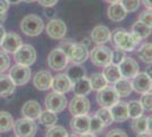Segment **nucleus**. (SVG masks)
Listing matches in <instances>:
<instances>
[{"mask_svg": "<svg viewBox=\"0 0 152 137\" xmlns=\"http://www.w3.org/2000/svg\"><path fill=\"white\" fill-rule=\"evenodd\" d=\"M111 39L115 46L124 52H133L141 39L134 33L127 32L124 29H116L111 33Z\"/></svg>", "mask_w": 152, "mask_h": 137, "instance_id": "obj_1", "label": "nucleus"}, {"mask_svg": "<svg viewBox=\"0 0 152 137\" xmlns=\"http://www.w3.org/2000/svg\"><path fill=\"white\" fill-rule=\"evenodd\" d=\"M45 29V23L41 17L38 15H27L25 16L22 22H20V30L22 32L25 33L26 36L30 37H37Z\"/></svg>", "mask_w": 152, "mask_h": 137, "instance_id": "obj_2", "label": "nucleus"}, {"mask_svg": "<svg viewBox=\"0 0 152 137\" xmlns=\"http://www.w3.org/2000/svg\"><path fill=\"white\" fill-rule=\"evenodd\" d=\"M111 54L113 50L104 45H98L90 53V59L92 64L99 67H104L111 63Z\"/></svg>", "mask_w": 152, "mask_h": 137, "instance_id": "obj_3", "label": "nucleus"}, {"mask_svg": "<svg viewBox=\"0 0 152 137\" xmlns=\"http://www.w3.org/2000/svg\"><path fill=\"white\" fill-rule=\"evenodd\" d=\"M14 59L17 64L31 66L37 59V50L31 45H22L14 53Z\"/></svg>", "mask_w": 152, "mask_h": 137, "instance_id": "obj_4", "label": "nucleus"}, {"mask_svg": "<svg viewBox=\"0 0 152 137\" xmlns=\"http://www.w3.org/2000/svg\"><path fill=\"white\" fill-rule=\"evenodd\" d=\"M38 130V126L34 120L22 118L15 121L14 124V131L17 137H34Z\"/></svg>", "mask_w": 152, "mask_h": 137, "instance_id": "obj_5", "label": "nucleus"}, {"mask_svg": "<svg viewBox=\"0 0 152 137\" xmlns=\"http://www.w3.org/2000/svg\"><path fill=\"white\" fill-rule=\"evenodd\" d=\"M8 76L10 77L15 86L26 85L31 79V69H30V66L16 64L9 69Z\"/></svg>", "mask_w": 152, "mask_h": 137, "instance_id": "obj_6", "label": "nucleus"}, {"mask_svg": "<svg viewBox=\"0 0 152 137\" xmlns=\"http://www.w3.org/2000/svg\"><path fill=\"white\" fill-rule=\"evenodd\" d=\"M119 101V95L115 90L114 87L106 86L96 94V102L101 107H111L115 103Z\"/></svg>", "mask_w": 152, "mask_h": 137, "instance_id": "obj_7", "label": "nucleus"}, {"mask_svg": "<svg viewBox=\"0 0 152 137\" xmlns=\"http://www.w3.org/2000/svg\"><path fill=\"white\" fill-rule=\"evenodd\" d=\"M45 105L47 110L55 112V113H59L66 109L67 98H66V96H64V94L52 91V93L47 95V97L45 99Z\"/></svg>", "mask_w": 152, "mask_h": 137, "instance_id": "obj_8", "label": "nucleus"}, {"mask_svg": "<svg viewBox=\"0 0 152 137\" xmlns=\"http://www.w3.org/2000/svg\"><path fill=\"white\" fill-rule=\"evenodd\" d=\"M68 62H69V59L67 54L59 48L51 50L48 56V65L55 71H61L64 69H66V66L68 65Z\"/></svg>", "mask_w": 152, "mask_h": 137, "instance_id": "obj_9", "label": "nucleus"}, {"mask_svg": "<svg viewBox=\"0 0 152 137\" xmlns=\"http://www.w3.org/2000/svg\"><path fill=\"white\" fill-rule=\"evenodd\" d=\"M89 50L88 46L84 44H72L70 48L67 52V56L69 61H72L74 64H82L89 57Z\"/></svg>", "mask_w": 152, "mask_h": 137, "instance_id": "obj_10", "label": "nucleus"}, {"mask_svg": "<svg viewBox=\"0 0 152 137\" xmlns=\"http://www.w3.org/2000/svg\"><path fill=\"white\" fill-rule=\"evenodd\" d=\"M45 31L51 39H64L67 33V26L64 21L59 20V19H53L47 24Z\"/></svg>", "mask_w": 152, "mask_h": 137, "instance_id": "obj_11", "label": "nucleus"}, {"mask_svg": "<svg viewBox=\"0 0 152 137\" xmlns=\"http://www.w3.org/2000/svg\"><path fill=\"white\" fill-rule=\"evenodd\" d=\"M90 107H91L90 101L85 96H75L70 101L69 105H68L70 114L73 117L88 114L90 111Z\"/></svg>", "mask_w": 152, "mask_h": 137, "instance_id": "obj_12", "label": "nucleus"}, {"mask_svg": "<svg viewBox=\"0 0 152 137\" xmlns=\"http://www.w3.org/2000/svg\"><path fill=\"white\" fill-rule=\"evenodd\" d=\"M118 67L121 71V78L126 79H133L140 71L139 63L132 57H125Z\"/></svg>", "mask_w": 152, "mask_h": 137, "instance_id": "obj_13", "label": "nucleus"}, {"mask_svg": "<svg viewBox=\"0 0 152 137\" xmlns=\"http://www.w3.org/2000/svg\"><path fill=\"white\" fill-rule=\"evenodd\" d=\"M23 45V40L19 37L17 33L15 32H8L5 34L4 39L1 41V48L2 50L6 53H15L18 49L20 46Z\"/></svg>", "mask_w": 152, "mask_h": 137, "instance_id": "obj_14", "label": "nucleus"}, {"mask_svg": "<svg viewBox=\"0 0 152 137\" xmlns=\"http://www.w3.org/2000/svg\"><path fill=\"white\" fill-rule=\"evenodd\" d=\"M132 87L133 90L140 94H144L148 91H151L152 89V79L144 73H137L132 80Z\"/></svg>", "mask_w": 152, "mask_h": 137, "instance_id": "obj_15", "label": "nucleus"}, {"mask_svg": "<svg viewBox=\"0 0 152 137\" xmlns=\"http://www.w3.org/2000/svg\"><path fill=\"white\" fill-rule=\"evenodd\" d=\"M72 87H73V82L70 81V79L67 77L66 73H59L56 77L52 78L51 88L56 93L66 94L69 90H72Z\"/></svg>", "mask_w": 152, "mask_h": 137, "instance_id": "obj_16", "label": "nucleus"}, {"mask_svg": "<svg viewBox=\"0 0 152 137\" xmlns=\"http://www.w3.org/2000/svg\"><path fill=\"white\" fill-rule=\"evenodd\" d=\"M52 78L53 77L51 76V73L49 71L41 70V71H38L34 74L33 85L39 90H48L49 88H51Z\"/></svg>", "mask_w": 152, "mask_h": 137, "instance_id": "obj_17", "label": "nucleus"}, {"mask_svg": "<svg viewBox=\"0 0 152 137\" xmlns=\"http://www.w3.org/2000/svg\"><path fill=\"white\" fill-rule=\"evenodd\" d=\"M69 126L73 133H75V134H78V135L86 134V133H89L90 128V117L88 114L73 117V119L69 122Z\"/></svg>", "mask_w": 152, "mask_h": 137, "instance_id": "obj_18", "label": "nucleus"}, {"mask_svg": "<svg viewBox=\"0 0 152 137\" xmlns=\"http://www.w3.org/2000/svg\"><path fill=\"white\" fill-rule=\"evenodd\" d=\"M91 39L96 45H104L111 40V31L104 25H96L91 32Z\"/></svg>", "mask_w": 152, "mask_h": 137, "instance_id": "obj_19", "label": "nucleus"}, {"mask_svg": "<svg viewBox=\"0 0 152 137\" xmlns=\"http://www.w3.org/2000/svg\"><path fill=\"white\" fill-rule=\"evenodd\" d=\"M110 109L111 116H113V120L115 122H124L128 119V107H127L126 102H117L115 103Z\"/></svg>", "mask_w": 152, "mask_h": 137, "instance_id": "obj_20", "label": "nucleus"}, {"mask_svg": "<svg viewBox=\"0 0 152 137\" xmlns=\"http://www.w3.org/2000/svg\"><path fill=\"white\" fill-rule=\"evenodd\" d=\"M22 114L24 118L31 119V120H35L39 119L40 114H41V106L37 101H27L26 103H24V105L22 106Z\"/></svg>", "mask_w": 152, "mask_h": 137, "instance_id": "obj_21", "label": "nucleus"}, {"mask_svg": "<svg viewBox=\"0 0 152 137\" xmlns=\"http://www.w3.org/2000/svg\"><path fill=\"white\" fill-rule=\"evenodd\" d=\"M108 19L113 22H121L125 20L127 15V12L125 8L123 7L121 2H115V4H110L108 7Z\"/></svg>", "mask_w": 152, "mask_h": 137, "instance_id": "obj_22", "label": "nucleus"}, {"mask_svg": "<svg viewBox=\"0 0 152 137\" xmlns=\"http://www.w3.org/2000/svg\"><path fill=\"white\" fill-rule=\"evenodd\" d=\"M72 89L74 91L75 96H86L88 94H90V91L92 90L91 85H90V80L86 77H83L75 81L73 84Z\"/></svg>", "mask_w": 152, "mask_h": 137, "instance_id": "obj_23", "label": "nucleus"}, {"mask_svg": "<svg viewBox=\"0 0 152 137\" xmlns=\"http://www.w3.org/2000/svg\"><path fill=\"white\" fill-rule=\"evenodd\" d=\"M102 74L106 78L107 82H109V84H115V82H117L121 78V74L118 65H115L113 63H110V64H108V65L103 67Z\"/></svg>", "mask_w": 152, "mask_h": 137, "instance_id": "obj_24", "label": "nucleus"}, {"mask_svg": "<svg viewBox=\"0 0 152 137\" xmlns=\"http://www.w3.org/2000/svg\"><path fill=\"white\" fill-rule=\"evenodd\" d=\"M15 90V84L8 74H0V97L12 95Z\"/></svg>", "mask_w": 152, "mask_h": 137, "instance_id": "obj_25", "label": "nucleus"}, {"mask_svg": "<svg viewBox=\"0 0 152 137\" xmlns=\"http://www.w3.org/2000/svg\"><path fill=\"white\" fill-rule=\"evenodd\" d=\"M114 88L115 90L117 91V94L119 95V97H127L133 91L132 82L129 81V79L126 78H121L117 82H115Z\"/></svg>", "mask_w": 152, "mask_h": 137, "instance_id": "obj_26", "label": "nucleus"}, {"mask_svg": "<svg viewBox=\"0 0 152 137\" xmlns=\"http://www.w3.org/2000/svg\"><path fill=\"white\" fill-rule=\"evenodd\" d=\"M58 121V117H57V113L52 111H49V110H45V111H42L40 117H39V122L45 126L47 128H50L52 126L57 124Z\"/></svg>", "mask_w": 152, "mask_h": 137, "instance_id": "obj_27", "label": "nucleus"}, {"mask_svg": "<svg viewBox=\"0 0 152 137\" xmlns=\"http://www.w3.org/2000/svg\"><path fill=\"white\" fill-rule=\"evenodd\" d=\"M14 118L7 111H0V133H7L14 128Z\"/></svg>", "mask_w": 152, "mask_h": 137, "instance_id": "obj_28", "label": "nucleus"}, {"mask_svg": "<svg viewBox=\"0 0 152 137\" xmlns=\"http://www.w3.org/2000/svg\"><path fill=\"white\" fill-rule=\"evenodd\" d=\"M132 33H134L135 36H137L140 39H145L151 34V27H149L148 25H145L144 23H142L141 21L135 22L132 26Z\"/></svg>", "mask_w": 152, "mask_h": 137, "instance_id": "obj_29", "label": "nucleus"}, {"mask_svg": "<svg viewBox=\"0 0 152 137\" xmlns=\"http://www.w3.org/2000/svg\"><path fill=\"white\" fill-rule=\"evenodd\" d=\"M139 59L148 64L152 63V42H145L137 50Z\"/></svg>", "mask_w": 152, "mask_h": 137, "instance_id": "obj_30", "label": "nucleus"}, {"mask_svg": "<svg viewBox=\"0 0 152 137\" xmlns=\"http://www.w3.org/2000/svg\"><path fill=\"white\" fill-rule=\"evenodd\" d=\"M66 74L70 79V81L74 84L78 79L85 77V70H84V67L81 64H73L72 66L68 67Z\"/></svg>", "mask_w": 152, "mask_h": 137, "instance_id": "obj_31", "label": "nucleus"}, {"mask_svg": "<svg viewBox=\"0 0 152 137\" xmlns=\"http://www.w3.org/2000/svg\"><path fill=\"white\" fill-rule=\"evenodd\" d=\"M90 80V85H91V88L93 90H101L102 88H104L107 86V80L103 77L102 73H93L91 76Z\"/></svg>", "mask_w": 152, "mask_h": 137, "instance_id": "obj_32", "label": "nucleus"}, {"mask_svg": "<svg viewBox=\"0 0 152 137\" xmlns=\"http://www.w3.org/2000/svg\"><path fill=\"white\" fill-rule=\"evenodd\" d=\"M146 121H148V118L143 117V116L134 118L132 124H131L132 130L136 134H141V133L146 131Z\"/></svg>", "mask_w": 152, "mask_h": 137, "instance_id": "obj_33", "label": "nucleus"}, {"mask_svg": "<svg viewBox=\"0 0 152 137\" xmlns=\"http://www.w3.org/2000/svg\"><path fill=\"white\" fill-rule=\"evenodd\" d=\"M127 107H128V117L133 119L141 117L143 114V106L139 101H131L129 103H127Z\"/></svg>", "mask_w": 152, "mask_h": 137, "instance_id": "obj_34", "label": "nucleus"}, {"mask_svg": "<svg viewBox=\"0 0 152 137\" xmlns=\"http://www.w3.org/2000/svg\"><path fill=\"white\" fill-rule=\"evenodd\" d=\"M106 126L102 122L101 120L99 119V118L96 117V116H93V117H90V128H89V133L91 134H99V133H101L103 130V128H104Z\"/></svg>", "mask_w": 152, "mask_h": 137, "instance_id": "obj_35", "label": "nucleus"}, {"mask_svg": "<svg viewBox=\"0 0 152 137\" xmlns=\"http://www.w3.org/2000/svg\"><path fill=\"white\" fill-rule=\"evenodd\" d=\"M95 116L104 124V126H110V124L114 122L111 112H110V110L108 107H101V109H99L98 111L95 112Z\"/></svg>", "mask_w": 152, "mask_h": 137, "instance_id": "obj_36", "label": "nucleus"}, {"mask_svg": "<svg viewBox=\"0 0 152 137\" xmlns=\"http://www.w3.org/2000/svg\"><path fill=\"white\" fill-rule=\"evenodd\" d=\"M68 133L66 128H64L63 126H56V124L50 127L45 133V137H66Z\"/></svg>", "mask_w": 152, "mask_h": 137, "instance_id": "obj_37", "label": "nucleus"}, {"mask_svg": "<svg viewBox=\"0 0 152 137\" xmlns=\"http://www.w3.org/2000/svg\"><path fill=\"white\" fill-rule=\"evenodd\" d=\"M127 13H134L139 9L141 0H121L119 1Z\"/></svg>", "mask_w": 152, "mask_h": 137, "instance_id": "obj_38", "label": "nucleus"}, {"mask_svg": "<svg viewBox=\"0 0 152 137\" xmlns=\"http://www.w3.org/2000/svg\"><path fill=\"white\" fill-rule=\"evenodd\" d=\"M140 103L143 106V110L146 111H152V93L151 91H148L144 93L143 96L141 97Z\"/></svg>", "mask_w": 152, "mask_h": 137, "instance_id": "obj_39", "label": "nucleus"}, {"mask_svg": "<svg viewBox=\"0 0 152 137\" xmlns=\"http://www.w3.org/2000/svg\"><path fill=\"white\" fill-rule=\"evenodd\" d=\"M125 57H126L125 52L119 48H116L115 50H113V54H111V63L115 65H119Z\"/></svg>", "mask_w": 152, "mask_h": 137, "instance_id": "obj_40", "label": "nucleus"}, {"mask_svg": "<svg viewBox=\"0 0 152 137\" xmlns=\"http://www.w3.org/2000/svg\"><path fill=\"white\" fill-rule=\"evenodd\" d=\"M10 66V59L6 52L0 50V73L5 72Z\"/></svg>", "mask_w": 152, "mask_h": 137, "instance_id": "obj_41", "label": "nucleus"}, {"mask_svg": "<svg viewBox=\"0 0 152 137\" xmlns=\"http://www.w3.org/2000/svg\"><path fill=\"white\" fill-rule=\"evenodd\" d=\"M139 21H141L142 23H144L145 25L152 29V10L151 9H146L143 10L142 13L140 14Z\"/></svg>", "mask_w": 152, "mask_h": 137, "instance_id": "obj_42", "label": "nucleus"}, {"mask_svg": "<svg viewBox=\"0 0 152 137\" xmlns=\"http://www.w3.org/2000/svg\"><path fill=\"white\" fill-rule=\"evenodd\" d=\"M106 137H128V136H127V134L124 130L118 129V128H115V129H111V130L109 131Z\"/></svg>", "mask_w": 152, "mask_h": 137, "instance_id": "obj_43", "label": "nucleus"}, {"mask_svg": "<svg viewBox=\"0 0 152 137\" xmlns=\"http://www.w3.org/2000/svg\"><path fill=\"white\" fill-rule=\"evenodd\" d=\"M72 44H73V42H72L70 40H64L58 48H59V49H61L64 53H66V54H67V52H68V49L70 48Z\"/></svg>", "mask_w": 152, "mask_h": 137, "instance_id": "obj_44", "label": "nucleus"}, {"mask_svg": "<svg viewBox=\"0 0 152 137\" xmlns=\"http://www.w3.org/2000/svg\"><path fill=\"white\" fill-rule=\"evenodd\" d=\"M39 4L43 7H53L59 0H38Z\"/></svg>", "mask_w": 152, "mask_h": 137, "instance_id": "obj_45", "label": "nucleus"}, {"mask_svg": "<svg viewBox=\"0 0 152 137\" xmlns=\"http://www.w3.org/2000/svg\"><path fill=\"white\" fill-rule=\"evenodd\" d=\"M9 8V4L7 0H0V13H7Z\"/></svg>", "mask_w": 152, "mask_h": 137, "instance_id": "obj_46", "label": "nucleus"}, {"mask_svg": "<svg viewBox=\"0 0 152 137\" xmlns=\"http://www.w3.org/2000/svg\"><path fill=\"white\" fill-rule=\"evenodd\" d=\"M146 131L150 133L152 135V116L148 118V121H146Z\"/></svg>", "mask_w": 152, "mask_h": 137, "instance_id": "obj_47", "label": "nucleus"}, {"mask_svg": "<svg viewBox=\"0 0 152 137\" xmlns=\"http://www.w3.org/2000/svg\"><path fill=\"white\" fill-rule=\"evenodd\" d=\"M142 2L146 7V9H151L152 10V0H142Z\"/></svg>", "mask_w": 152, "mask_h": 137, "instance_id": "obj_48", "label": "nucleus"}, {"mask_svg": "<svg viewBox=\"0 0 152 137\" xmlns=\"http://www.w3.org/2000/svg\"><path fill=\"white\" fill-rule=\"evenodd\" d=\"M5 34H6V31H5V27H4L2 25H0V44H1V41H2V39H4Z\"/></svg>", "mask_w": 152, "mask_h": 137, "instance_id": "obj_49", "label": "nucleus"}, {"mask_svg": "<svg viewBox=\"0 0 152 137\" xmlns=\"http://www.w3.org/2000/svg\"><path fill=\"white\" fill-rule=\"evenodd\" d=\"M145 73L148 74V76H149V77H150V78L152 79V63L145 69Z\"/></svg>", "mask_w": 152, "mask_h": 137, "instance_id": "obj_50", "label": "nucleus"}, {"mask_svg": "<svg viewBox=\"0 0 152 137\" xmlns=\"http://www.w3.org/2000/svg\"><path fill=\"white\" fill-rule=\"evenodd\" d=\"M136 137H152V135L148 131H144V133H141V134H137Z\"/></svg>", "mask_w": 152, "mask_h": 137, "instance_id": "obj_51", "label": "nucleus"}, {"mask_svg": "<svg viewBox=\"0 0 152 137\" xmlns=\"http://www.w3.org/2000/svg\"><path fill=\"white\" fill-rule=\"evenodd\" d=\"M7 19V13H0V23H4Z\"/></svg>", "mask_w": 152, "mask_h": 137, "instance_id": "obj_52", "label": "nucleus"}, {"mask_svg": "<svg viewBox=\"0 0 152 137\" xmlns=\"http://www.w3.org/2000/svg\"><path fill=\"white\" fill-rule=\"evenodd\" d=\"M8 1V4H12V5H17V4H19L22 0H7Z\"/></svg>", "mask_w": 152, "mask_h": 137, "instance_id": "obj_53", "label": "nucleus"}, {"mask_svg": "<svg viewBox=\"0 0 152 137\" xmlns=\"http://www.w3.org/2000/svg\"><path fill=\"white\" fill-rule=\"evenodd\" d=\"M80 137H96L94 134H91V133H86V134H83Z\"/></svg>", "mask_w": 152, "mask_h": 137, "instance_id": "obj_54", "label": "nucleus"}, {"mask_svg": "<svg viewBox=\"0 0 152 137\" xmlns=\"http://www.w3.org/2000/svg\"><path fill=\"white\" fill-rule=\"evenodd\" d=\"M104 1H107L109 4H115V2H119L121 0H104Z\"/></svg>", "mask_w": 152, "mask_h": 137, "instance_id": "obj_55", "label": "nucleus"}, {"mask_svg": "<svg viewBox=\"0 0 152 137\" xmlns=\"http://www.w3.org/2000/svg\"><path fill=\"white\" fill-rule=\"evenodd\" d=\"M25 2H34V1H37V0H24Z\"/></svg>", "mask_w": 152, "mask_h": 137, "instance_id": "obj_56", "label": "nucleus"}, {"mask_svg": "<svg viewBox=\"0 0 152 137\" xmlns=\"http://www.w3.org/2000/svg\"><path fill=\"white\" fill-rule=\"evenodd\" d=\"M66 137H76V136H75V134H73V135H67Z\"/></svg>", "mask_w": 152, "mask_h": 137, "instance_id": "obj_57", "label": "nucleus"}]
</instances>
